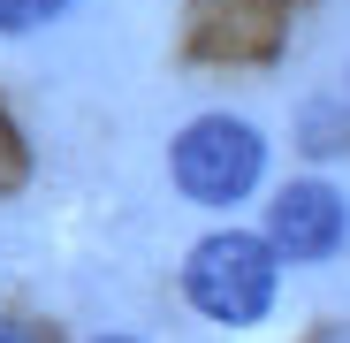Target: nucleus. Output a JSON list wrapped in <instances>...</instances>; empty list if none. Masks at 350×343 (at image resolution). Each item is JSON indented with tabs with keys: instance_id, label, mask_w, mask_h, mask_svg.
<instances>
[{
	"instance_id": "nucleus-1",
	"label": "nucleus",
	"mask_w": 350,
	"mask_h": 343,
	"mask_svg": "<svg viewBox=\"0 0 350 343\" xmlns=\"http://www.w3.org/2000/svg\"><path fill=\"white\" fill-rule=\"evenodd\" d=\"M274 275H282V252L267 237H252V229H213V237H198L191 259H183V290H191V305L206 320L252 328L274 305Z\"/></svg>"
},
{
	"instance_id": "nucleus-2",
	"label": "nucleus",
	"mask_w": 350,
	"mask_h": 343,
	"mask_svg": "<svg viewBox=\"0 0 350 343\" xmlns=\"http://www.w3.org/2000/svg\"><path fill=\"white\" fill-rule=\"evenodd\" d=\"M167 168H175V191H183L191 206H237L267 176V138L244 123V114H198V123L175 138Z\"/></svg>"
},
{
	"instance_id": "nucleus-3",
	"label": "nucleus",
	"mask_w": 350,
	"mask_h": 343,
	"mask_svg": "<svg viewBox=\"0 0 350 343\" xmlns=\"http://www.w3.org/2000/svg\"><path fill=\"white\" fill-rule=\"evenodd\" d=\"M342 237H350V206H342L335 183L305 176V183H282V191L267 199V244H274L289 267H320V259H335Z\"/></svg>"
},
{
	"instance_id": "nucleus-4",
	"label": "nucleus",
	"mask_w": 350,
	"mask_h": 343,
	"mask_svg": "<svg viewBox=\"0 0 350 343\" xmlns=\"http://www.w3.org/2000/svg\"><path fill=\"white\" fill-rule=\"evenodd\" d=\"M77 0H0V31H38L53 16H69Z\"/></svg>"
},
{
	"instance_id": "nucleus-5",
	"label": "nucleus",
	"mask_w": 350,
	"mask_h": 343,
	"mask_svg": "<svg viewBox=\"0 0 350 343\" xmlns=\"http://www.w3.org/2000/svg\"><path fill=\"white\" fill-rule=\"evenodd\" d=\"M0 343H38V335H31L23 320H0Z\"/></svg>"
},
{
	"instance_id": "nucleus-6",
	"label": "nucleus",
	"mask_w": 350,
	"mask_h": 343,
	"mask_svg": "<svg viewBox=\"0 0 350 343\" xmlns=\"http://www.w3.org/2000/svg\"><path fill=\"white\" fill-rule=\"evenodd\" d=\"M92 343H137V335H92Z\"/></svg>"
},
{
	"instance_id": "nucleus-7",
	"label": "nucleus",
	"mask_w": 350,
	"mask_h": 343,
	"mask_svg": "<svg viewBox=\"0 0 350 343\" xmlns=\"http://www.w3.org/2000/svg\"><path fill=\"white\" fill-rule=\"evenodd\" d=\"M342 114H350V77H342Z\"/></svg>"
}]
</instances>
